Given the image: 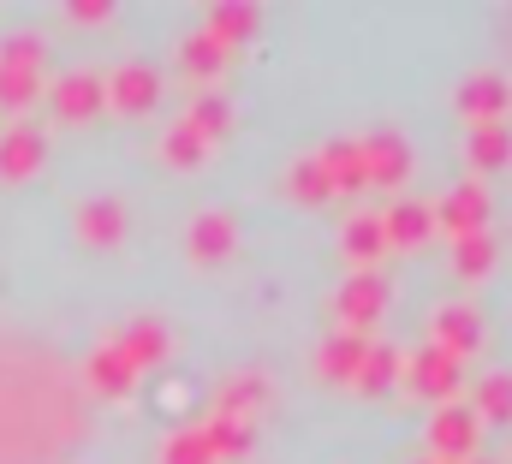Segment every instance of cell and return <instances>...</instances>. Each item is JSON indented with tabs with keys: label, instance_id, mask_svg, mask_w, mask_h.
<instances>
[{
	"label": "cell",
	"instance_id": "6da1fadb",
	"mask_svg": "<svg viewBox=\"0 0 512 464\" xmlns=\"http://www.w3.org/2000/svg\"><path fill=\"white\" fill-rule=\"evenodd\" d=\"M477 441H483V423H477L471 405H459V399L435 405V417H429V459L435 464H465L477 453Z\"/></svg>",
	"mask_w": 512,
	"mask_h": 464
},
{
	"label": "cell",
	"instance_id": "7a4b0ae2",
	"mask_svg": "<svg viewBox=\"0 0 512 464\" xmlns=\"http://www.w3.org/2000/svg\"><path fill=\"white\" fill-rule=\"evenodd\" d=\"M429 215H435V232H447V238L489 232V221H495V197L483 191V179H465V185L441 191V203H429Z\"/></svg>",
	"mask_w": 512,
	"mask_h": 464
},
{
	"label": "cell",
	"instance_id": "3957f363",
	"mask_svg": "<svg viewBox=\"0 0 512 464\" xmlns=\"http://www.w3.org/2000/svg\"><path fill=\"white\" fill-rule=\"evenodd\" d=\"M72 227H78V244H84V250H120V244H126V232H131L126 197H114V191L84 197V203H78V215H72Z\"/></svg>",
	"mask_w": 512,
	"mask_h": 464
},
{
	"label": "cell",
	"instance_id": "277c9868",
	"mask_svg": "<svg viewBox=\"0 0 512 464\" xmlns=\"http://www.w3.org/2000/svg\"><path fill=\"white\" fill-rule=\"evenodd\" d=\"M334 310H340V328L346 334H370L387 310V280L376 268H352V280L334 292Z\"/></svg>",
	"mask_w": 512,
	"mask_h": 464
},
{
	"label": "cell",
	"instance_id": "5b68a950",
	"mask_svg": "<svg viewBox=\"0 0 512 464\" xmlns=\"http://www.w3.org/2000/svg\"><path fill=\"white\" fill-rule=\"evenodd\" d=\"M405 381H411V393L447 405V399H459V387H465V363L447 357L441 346H417L411 357H405Z\"/></svg>",
	"mask_w": 512,
	"mask_h": 464
},
{
	"label": "cell",
	"instance_id": "8992f818",
	"mask_svg": "<svg viewBox=\"0 0 512 464\" xmlns=\"http://www.w3.org/2000/svg\"><path fill=\"white\" fill-rule=\"evenodd\" d=\"M453 108L471 119V125H495V119H507V108H512V78H507V72H495V66H483V72L459 78Z\"/></svg>",
	"mask_w": 512,
	"mask_h": 464
},
{
	"label": "cell",
	"instance_id": "52a82bcc",
	"mask_svg": "<svg viewBox=\"0 0 512 464\" xmlns=\"http://www.w3.org/2000/svg\"><path fill=\"white\" fill-rule=\"evenodd\" d=\"M48 108L54 119H66V125H84V119H96L108 108V84H102V72H60L54 84H48Z\"/></svg>",
	"mask_w": 512,
	"mask_h": 464
},
{
	"label": "cell",
	"instance_id": "ba28073f",
	"mask_svg": "<svg viewBox=\"0 0 512 464\" xmlns=\"http://www.w3.org/2000/svg\"><path fill=\"white\" fill-rule=\"evenodd\" d=\"M233 250H239V227H233L227 209H197V215H191V227H185V256H191L197 268H221Z\"/></svg>",
	"mask_w": 512,
	"mask_h": 464
},
{
	"label": "cell",
	"instance_id": "9c48e42d",
	"mask_svg": "<svg viewBox=\"0 0 512 464\" xmlns=\"http://www.w3.org/2000/svg\"><path fill=\"white\" fill-rule=\"evenodd\" d=\"M102 84H108V108H120V114H155V102H161V72L149 60H120Z\"/></svg>",
	"mask_w": 512,
	"mask_h": 464
},
{
	"label": "cell",
	"instance_id": "30bf717a",
	"mask_svg": "<svg viewBox=\"0 0 512 464\" xmlns=\"http://www.w3.org/2000/svg\"><path fill=\"white\" fill-rule=\"evenodd\" d=\"M364 143V173H370V191H399L411 179V143L399 131H370L358 137Z\"/></svg>",
	"mask_w": 512,
	"mask_h": 464
},
{
	"label": "cell",
	"instance_id": "8fae6325",
	"mask_svg": "<svg viewBox=\"0 0 512 464\" xmlns=\"http://www.w3.org/2000/svg\"><path fill=\"white\" fill-rule=\"evenodd\" d=\"M429 346H441L447 357H471V351L483 346V310L477 304H441L435 310V322H429Z\"/></svg>",
	"mask_w": 512,
	"mask_h": 464
},
{
	"label": "cell",
	"instance_id": "7c38bea8",
	"mask_svg": "<svg viewBox=\"0 0 512 464\" xmlns=\"http://www.w3.org/2000/svg\"><path fill=\"white\" fill-rule=\"evenodd\" d=\"M382 238H387V250H423V244L435 238L429 203H423V197H393L382 209Z\"/></svg>",
	"mask_w": 512,
	"mask_h": 464
},
{
	"label": "cell",
	"instance_id": "4fadbf2b",
	"mask_svg": "<svg viewBox=\"0 0 512 464\" xmlns=\"http://www.w3.org/2000/svg\"><path fill=\"white\" fill-rule=\"evenodd\" d=\"M316 161H322V173H328L334 197H358V191H370V173H364V143H358V137H328V143L316 149Z\"/></svg>",
	"mask_w": 512,
	"mask_h": 464
},
{
	"label": "cell",
	"instance_id": "5bb4252c",
	"mask_svg": "<svg viewBox=\"0 0 512 464\" xmlns=\"http://www.w3.org/2000/svg\"><path fill=\"white\" fill-rule=\"evenodd\" d=\"M364 351H370V334H346V328H334V334L316 346V375H322L328 387H352L358 369H364Z\"/></svg>",
	"mask_w": 512,
	"mask_h": 464
},
{
	"label": "cell",
	"instance_id": "9a60e30c",
	"mask_svg": "<svg viewBox=\"0 0 512 464\" xmlns=\"http://www.w3.org/2000/svg\"><path fill=\"white\" fill-rule=\"evenodd\" d=\"M42 161H48L42 131H30V125H6V131H0V179H6V185L36 179V173H42Z\"/></svg>",
	"mask_w": 512,
	"mask_h": 464
},
{
	"label": "cell",
	"instance_id": "2e32d148",
	"mask_svg": "<svg viewBox=\"0 0 512 464\" xmlns=\"http://www.w3.org/2000/svg\"><path fill=\"white\" fill-rule=\"evenodd\" d=\"M114 351L126 357L131 369L143 375V369H155V363H167V351H173V340H167V328L155 322V316H131L126 328L114 334Z\"/></svg>",
	"mask_w": 512,
	"mask_h": 464
},
{
	"label": "cell",
	"instance_id": "e0dca14e",
	"mask_svg": "<svg viewBox=\"0 0 512 464\" xmlns=\"http://www.w3.org/2000/svg\"><path fill=\"white\" fill-rule=\"evenodd\" d=\"M203 30H209V36L233 54V48L256 42V30H262V6H251V0H221V6H209Z\"/></svg>",
	"mask_w": 512,
	"mask_h": 464
},
{
	"label": "cell",
	"instance_id": "ac0fdd59",
	"mask_svg": "<svg viewBox=\"0 0 512 464\" xmlns=\"http://www.w3.org/2000/svg\"><path fill=\"white\" fill-rule=\"evenodd\" d=\"M84 381H90L102 399H126L131 387H137V369L114 351V340H102V346L90 351V363H84Z\"/></svg>",
	"mask_w": 512,
	"mask_h": 464
},
{
	"label": "cell",
	"instance_id": "d6986e66",
	"mask_svg": "<svg viewBox=\"0 0 512 464\" xmlns=\"http://www.w3.org/2000/svg\"><path fill=\"white\" fill-rule=\"evenodd\" d=\"M262 405H268V381L251 375V369H239V375H227L215 387V417H245V423H256Z\"/></svg>",
	"mask_w": 512,
	"mask_h": 464
},
{
	"label": "cell",
	"instance_id": "ffe728a7",
	"mask_svg": "<svg viewBox=\"0 0 512 464\" xmlns=\"http://www.w3.org/2000/svg\"><path fill=\"white\" fill-rule=\"evenodd\" d=\"M203 441H209L215 464H239V459H251V447H256V423H245V417H215L209 411Z\"/></svg>",
	"mask_w": 512,
	"mask_h": 464
},
{
	"label": "cell",
	"instance_id": "44dd1931",
	"mask_svg": "<svg viewBox=\"0 0 512 464\" xmlns=\"http://www.w3.org/2000/svg\"><path fill=\"white\" fill-rule=\"evenodd\" d=\"M227 60H233V54H227V48H221V42L203 30V24H197L185 42H179V66H185V72H191L203 90H215V78H221V66H227Z\"/></svg>",
	"mask_w": 512,
	"mask_h": 464
},
{
	"label": "cell",
	"instance_id": "7402d4cb",
	"mask_svg": "<svg viewBox=\"0 0 512 464\" xmlns=\"http://www.w3.org/2000/svg\"><path fill=\"white\" fill-rule=\"evenodd\" d=\"M399 375H405V357H399V346H387V340H370V351H364V369H358V393H370V399H382L387 387H399Z\"/></svg>",
	"mask_w": 512,
	"mask_h": 464
},
{
	"label": "cell",
	"instance_id": "603a6c76",
	"mask_svg": "<svg viewBox=\"0 0 512 464\" xmlns=\"http://www.w3.org/2000/svg\"><path fill=\"white\" fill-rule=\"evenodd\" d=\"M185 125L215 149V143L233 131V102H227L221 90H197V96H191V108H185Z\"/></svg>",
	"mask_w": 512,
	"mask_h": 464
},
{
	"label": "cell",
	"instance_id": "cb8c5ba5",
	"mask_svg": "<svg viewBox=\"0 0 512 464\" xmlns=\"http://www.w3.org/2000/svg\"><path fill=\"white\" fill-rule=\"evenodd\" d=\"M465 161H471L477 173H495V167H507V161H512V131H507V119H495V125H471V137H465Z\"/></svg>",
	"mask_w": 512,
	"mask_h": 464
},
{
	"label": "cell",
	"instance_id": "d4e9b609",
	"mask_svg": "<svg viewBox=\"0 0 512 464\" xmlns=\"http://www.w3.org/2000/svg\"><path fill=\"white\" fill-rule=\"evenodd\" d=\"M471 411H477V423H512V375L507 369H489L483 381H477V393H471Z\"/></svg>",
	"mask_w": 512,
	"mask_h": 464
},
{
	"label": "cell",
	"instance_id": "484cf974",
	"mask_svg": "<svg viewBox=\"0 0 512 464\" xmlns=\"http://www.w3.org/2000/svg\"><path fill=\"white\" fill-rule=\"evenodd\" d=\"M340 250H346V262L370 268V262H376V256L387 250V238H382V215H352V221L340 227Z\"/></svg>",
	"mask_w": 512,
	"mask_h": 464
},
{
	"label": "cell",
	"instance_id": "4316f807",
	"mask_svg": "<svg viewBox=\"0 0 512 464\" xmlns=\"http://www.w3.org/2000/svg\"><path fill=\"white\" fill-rule=\"evenodd\" d=\"M495 256H501L495 232H465V238H453V268H459V280H483V274H495Z\"/></svg>",
	"mask_w": 512,
	"mask_h": 464
},
{
	"label": "cell",
	"instance_id": "83f0119b",
	"mask_svg": "<svg viewBox=\"0 0 512 464\" xmlns=\"http://www.w3.org/2000/svg\"><path fill=\"white\" fill-rule=\"evenodd\" d=\"M161 161H167V167H179V173H191V167H203V161H209V143H203L185 119H173V125L161 131Z\"/></svg>",
	"mask_w": 512,
	"mask_h": 464
},
{
	"label": "cell",
	"instance_id": "f1b7e54d",
	"mask_svg": "<svg viewBox=\"0 0 512 464\" xmlns=\"http://www.w3.org/2000/svg\"><path fill=\"white\" fill-rule=\"evenodd\" d=\"M286 197H292V203H310V209L334 197V185H328V173H322L316 155H298V161L286 167Z\"/></svg>",
	"mask_w": 512,
	"mask_h": 464
},
{
	"label": "cell",
	"instance_id": "f546056e",
	"mask_svg": "<svg viewBox=\"0 0 512 464\" xmlns=\"http://www.w3.org/2000/svg\"><path fill=\"white\" fill-rule=\"evenodd\" d=\"M30 102H42V72L0 66V108H6V114H24Z\"/></svg>",
	"mask_w": 512,
	"mask_h": 464
},
{
	"label": "cell",
	"instance_id": "4dcf8cb0",
	"mask_svg": "<svg viewBox=\"0 0 512 464\" xmlns=\"http://www.w3.org/2000/svg\"><path fill=\"white\" fill-rule=\"evenodd\" d=\"M161 464H215L209 441H203V423L173 429V435H167V447H161Z\"/></svg>",
	"mask_w": 512,
	"mask_h": 464
},
{
	"label": "cell",
	"instance_id": "1f68e13d",
	"mask_svg": "<svg viewBox=\"0 0 512 464\" xmlns=\"http://www.w3.org/2000/svg\"><path fill=\"white\" fill-rule=\"evenodd\" d=\"M0 66H24V72H42V36L36 30H18L0 42Z\"/></svg>",
	"mask_w": 512,
	"mask_h": 464
},
{
	"label": "cell",
	"instance_id": "d6a6232c",
	"mask_svg": "<svg viewBox=\"0 0 512 464\" xmlns=\"http://www.w3.org/2000/svg\"><path fill=\"white\" fill-rule=\"evenodd\" d=\"M72 18L78 24H108L114 18V0H72Z\"/></svg>",
	"mask_w": 512,
	"mask_h": 464
},
{
	"label": "cell",
	"instance_id": "836d02e7",
	"mask_svg": "<svg viewBox=\"0 0 512 464\" xmlns=\"http://www.w3.org/2000/svg\"><path fill=\"white\" fill-rule=\"evenodd\" d=\"M465 464H483V459H465Z\"/></svg>",
	"mask_w": 512,
	"mask_h": 464
},
{
	"label": "cell",
	"instance_id": "e575fe53",
	"mask_svg": "<svg viewBox=\"0 0 512 464\" xmlns=\"http://www.w3.org/2000/svg\"><path fill=\"white\" fill-rule=\"evenodd\" d=\"M423 464H435V459H423Z\"/></svg>",
	"mask_w": 512,
	"mask_h": 464
}]
</instances>
